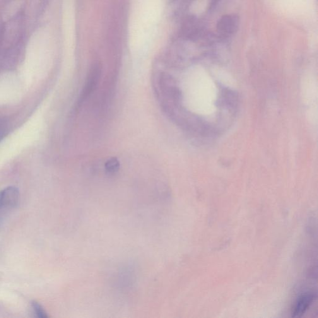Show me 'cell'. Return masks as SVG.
Masks as SVG:
<instances>
[{"mask_svg": "<svg viewBox=\"0 0 318 318\" xmlns=\"http://www.w3.org/2000/svg\"><path fill=\"white\" fill-rule=\"evenodd\" d=\"M19 192L17 188L8 187L0 191V227L6 217L18 206Z\"/></svg>", "mask_w": 318, "mask_h": 318, "instance_id": "6da1fadb", "label": "cell"}, {"mask_svg": "<svg viewBox=\"0 0 318 318\" xmlns=\"http://www.w3.org/2000/svg\"><path fill=\"white\" fill-rule=\"evenodd\" d=\"M317 298V295L313 293H306L301 295L296 301L293 308L292 317H302L313 304Z\"/></svg>", "mask_w": 318, "mask_h": 318, "instance_id": "3957f363", "label": "cell"}, {"mask_svg": "<svg viewBox=\"0 0 318 318\" xmlns=\"http://www.w3.org/2000/svg\"><path fill=\"white\" fill-rule=\"evenodd\" d=\"M32 308L33 312L36 317L39 318H46L48 317L46 312L40 303L36 302H33Z\"/></svg>", "mask_w": 318, "mask_h": 318, "instance_id": "8992f818", "label": "cell"}, {"mask_svg": "<svg viewBox=\"0 0 318 318\" xmlns=\"http://www.w3.org/2000/svg\"><path fill=\"white\" fill-rule=\"evenodd\" d=\"M119 162L115 158L110 159L105 163V170L109 173L117 172L119 170Z\"/></svg>", "mask_w": 318, "mask_h": 318, "instance_id": "5b68a950", "label": "cell"}, {"mask_svg": "<svg viewBox=\"0 0 318 318\" xmlns=\"http://www.w3.org/2000/svg\"><path fill=\"white\" fill-rule=\"evenodd\" d=\"M236 21L235 18L231 16H225L220 21L218 24V27L220 30L225 33L233 32L236 28Z\"/></svg>", "mask_w": 318, "mask_h": 318, "instance_id": "277c9868", "label": "cell"}, {"mask_svg": "<svg viewBox=\"0 0 318 318\" xmlns=\"http://www.w3.org/2000/svg\"><path fill=\"white\" fill-rule=\"evenodd\" d=\"M102 76V67L99 64H95L91 67L86 79L85 86L80 96L79 105L81 106L89 96L96 90L100 83Z\"/></svg>", "mask_w": 318, "mask_h": 318, "instance_id": "7a4b0ae2", "label": "cell"}]
</instances>
